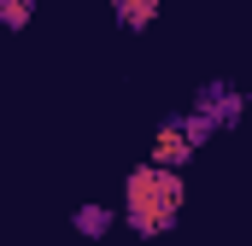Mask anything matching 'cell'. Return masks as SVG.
<instances>
[{"label":"cell","instance_id":"8992f818","mask_svg":"<svg viewBox=\"0 0 252 246\" xmlns=\"http://www.w3.org/2000/svg\"><path fill=\"white\" fill-rule=\"evenodd\" d=\"M35 0H0V30H30Z\"/></svg>","mask_w":252,"mask_h":246},{"label":"cell","instance_id":"277c9868","mask_svg":"<svg viewBox=\"0 0 252 246\" xmlns=\"http://www.w3.org/2000/svg\"><path fill=\"white\" fill-rule=\"evenodd\" d=\"M112 18H118V30H147L153 18H158V0H112Z\"/></svg>","mask_w":252,"mask_h":246},{"label":"cell","instance_id":"6da1fadb","mask_svg":"<svg viewBox=\"0 0 252 246\" xmlns=\"http://www.w3.org/2000/svg\"><path fill=\"white\" fill-rule=\"evenodd\" d=\"M182 199H188L182 170L141 164V170H129V182H124V223L135 235H164V229H176Z\"/></svg>","mask_w":252,"mask_h":246},{"label":"cell","instance_id":"5b68a950","mask_svg":"<svg viewBox=\"0 0 252 246\" xmlns=\"http://www.w3.org/2000/svg\"><path fill=\"white\" fill-rule=\"evenodd\" d=\"M70 223H76V235L100 241V235L112 229V211H106V205H76V217H70Z\"/></svg>","mask_w":252,"mask_h":246},{"label":"cell","instance_id":"7a4b0ae2","mask_svg":"<svg viewBox=\"0 0 252 246\" xmlns=\"http://www.w3.org/2000/svg\"><path fill=\"white\" fill-rule=\"evenodd\" d=\"M205 135H211V123L199 118V112L158 123V135H153V164H164V170H188L193 153L205 147Z\"/></svg>","mask_w":252,"mask_h":246},{"label":"cell","instance_id":"3957f363","mask_svg":"<svg viewBox=\"0 0 252 246\" xmlns=\"http://www.w3.org/2000/svg\"><path fill=\"white\" fill-rule=\"evenodd\" d=\"M193 112L211 123V129H229V123H241V94L223 88V82H205V88L193 94Z\"/></svg>","mask_w":252,"mask_h":246}]
</instances>
